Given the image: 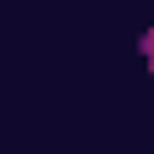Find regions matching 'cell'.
Instances as JSON below:
<instances>
[{
	"label": "cell",
	"instance_id": "cell-1",
	"mask_svg": "<svg viewBox=\"0 0 154 154\" xmlns=\"http://www.w3.org/2000/svg\"><path fill=\"white\" fill-rule=\"evenodd\" d=\"M143 61H149V72H154V28L143 33Z\"/></svg>",
	"mask_w": 154,
	"mask_h": 154
}]
</instances>
